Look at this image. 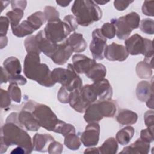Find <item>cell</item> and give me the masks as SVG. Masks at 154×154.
Here are the masks:
<instances>
[{"instance_id": "52a82bcc", "label": "cell", "mask_w": 154, "mask_h": 154, "mask_svg": "<svg viewBox=\"0 0 154 154\" xmlns=\"http://www.w3.org/2000/svg\"><path fill=\"white\" fill-rule=\"evenodd\" d=\"M43 31L46 37L55 43L62 42L72 32L68 25L60 18L48 22Z\"/></svg>"}, {"instance_id": "f907efd6", "label": "cell", "mask_w": 154, "mask_h": 154, "mask_svg": "<svg viewBox=\"0 0 154 154\" xmlns=\"http://www.w3.org/2000/svg\"><path fill=\"white\" fill-rule=\"evenodd\" d=\"M133 2V1L116 0L114 1V6L118 11H123Z\"/></svg>"}, {"instance_id": "836d02e7", "label": "cell", "mask_w": 154, "mask_h": 154, "mask_svg": "<svg viewBox=\"0 0 154 154\" xmlns=\"http://www.w3.org/2000/svg\"><path fill=\"white\" fill-rule=\"evenodd\" d=\"M54 132L60 134L63 136L65 137L69 134L76 133V129L70 123H67L65 122L60 120Z\"/></svg>"}, {"instance_id": "484cf974", "label": "cell", "mask_w": 154, "mask_h": 154, "mask_svg": "<svg viewBox=\"0 0 154 154\" xmlns=\"http://www.w3.org/2000/svg\"><path fill=\"white\" fill-rule=\"evenodd\" d=\"M106 75V69L105 66L100 63H96L85 75L89 79L93 81H96L105 78Z\"/></svg>"}, {"instance_id": "2e32d148", "label": "cell", "mask_w": 154, "mask_h": 154, "mask_svg": "<svg viewBox=\"0 0 154 154\" xmlns=\"http://www.w3.org/2000/svg\"><path fill=\"white\" fill-rule=\"evenodd\" d=\"M18 119L23 127L29 131H37L41 127L30 110L22 108L19 113Z\"/></svg>"}, {"instance_id": "c3c4849f", "label": "cell", "mask_w": 154, "mask_h": 154, "mask_svg": "<svg viewBox=\"0 0 154 154\" xmlns=\"http://www.w3.org/2000/svg\"><path fill=\"white\" fill-rule=\"evenodd\" d=\"M145 125L147 128H153L154 125V113L153 109L146 111L144 114Z\"/></svg>"}, {"instance_id": "277c9868", "label": "cell", "mask_w": 154, "mask_h": 154, "mask_svg": "<svg viewBox=\"0 0 154 154\" xmlns=\"http://www.w3.org/2000/svg\"><path fill=\"white\" fill-rule=\"evenodd\" d=\"M23 108L30 110L40 126L49 131L54 132L60 121L53 111L45 104L30 100L25 104Z\"/></svg>"}, {"instance_id": "8992f818", "label": "cell", "mask_w": 154, "mask_h": 154, "mask_svg": "<svg viewBox=\"0 0 154 154\" xmlns=\"http://www.w3.org/2000/svg\"><path fill=\"white\" fill-rule=\"evenodd\" d=\"M125 44L129 54L132 55L142 54L145 57L153 56L152 40L143 38L138 34H135L126 39Z\"/></svg>"}, {"instance_id": "83f0119b", "label": "cell", "mask_w": 154, "mask_h": 154, "mask_svg": "<svg viewBox=\"0 0 154 154\" xmlns=\"http://www.w3.org/2000/svg\"><path fill=\"white\" fill-rule=\"evenodd\" d=\"M11 30L13 35L17 37H23L31 35L35 31L27 20L22 21L16 27L12 28Z\"/></svg>"}, {"instance_id": "30bf717a", "label": "cell", "mask_w": 154, "mask_h": 154, "mask_svg": "<svg viewBox=\"0 0 154 154\" xmlns=\"http://www.w3.org/2000/svg\"><path fill=\"white\" fill-rule=\"evenodd\" d=\"M103 55L111 61H123L128 57L129 54L123 45L113 42L106 46Z\"/></svg>"}, {"instance_id": "60d3db41", "label": "cell", "mask_w": 154, "mask_h": 154, "mask_svg": "<svg viewBox=\"0 0 154 154\" xmlns=\"http://www.w3.org/2000/svg\"><path fill=\"white\" fill-rule=\"evenodd\" d=\"M140 138L147 143L153 141V128H147L143 129L140 133Z\"/></svg>"}, {"instance_id": "8d00e7d4", "label": "cell", "mask_w": 154, "mask_h": 154, "mask_svg": "<svg viewBox=\"0 0 154 154\" xmlns=\"http://www.w3.org/2000/svg\"><path fill=\"white\" fill-rule=\"evenodd\" d=\"M124 18L126 23L132 29H137L139 27L140 22V15L134 11L131 12L126 15L124 16Z\"/></svg>"}, {"instance_id": "74e56055", "label": "cell", "mask_w": 154, "mask_h": 154, "mask_svg": "<svg viewBox=\"0 0 154 154\" xmlns=\"http://www.w3.org/2000/svg\"><path fill=\"white\" fill-rule=\"evenodd\" d=\"M102 34L106 38L111 39L113 38L116 34V29L114 25L112 23L106 22L103 23L100 29Z\"/></svg>"}, {"instance_id": "f5cc1de1", "label": "cell", "mask_w": 154, "mask_h": 154, "mask_svg": "<svg viewBox=\"0 0 154 154\" xmlns=\"http://www.w3.org/2000/svg\"><path fill=\"white\" fill-rule=\"evenodd\" d=\"M1 84L7 83L8 82V73L2 67H1Z\"/></svg>"}, {"instance_id": "603a6c76", "label": "cell", "mask_w": 154, "mask_h": 154, "mask_svg": "<svg viewBox=\"0 0 154 154\" xmlns=\"http://www.w3.org/2000/svg\"><path fill=\"white\" fill-rule=\"evenodd\" d=\"M3 66L9 75H20L22 67L19 59L15 57H10L3 62Z\"/></svg>"}, {"instance_id": "91938a15", "label": "cell", "mask_w": 154, "mask_h": 154, "mask_svg": "<svg viewBox=\"0 0 154 154\" xmlns=\"http://www.w3.org/2000/svg\"><path fill=\"white\" fill-rule=\"evenodd\" d=\"M9 3H11V1H1V11L2 12L3 11V10L6 8L7 7V5H8Z\"/></svg>"}, {"instance_id": "b9f144b4", "label": "cell", "mask_w": 154, "mask_h": 154, "mask_svg": "<svg viewBox=\"0 0 154 154\" xmlns=\"http://www.w3.org/2000/svg\"><path fill=\"white\" fill-rule=\"evenodd\" d=\"M63 150V146L55 140L52 141L48 147V152L50 154H60L62 153Z\"/></svg>"}, {"instance_id": "e575fe53", "label": "cell", "mask_w": 154, "mask_h": 154, "mask_svg": "<svg viewBox=\"0 0 154 154\" xmlns=\"http://www.w3.org/2000/svg\"><path fill=\"white\" fill-rule=\"evenodd\" d=\"M24 46L27 53H41L37 46L35 35L28 36L24 41Z\"/></svg>"}, {"instance_id": "9f6ffc18", "label": "cell", "mask_w": 154, "mask_h": 154, "mask_svg": "<svg viewBox=\"0 0 154 154\" xmlns=\"http://www.w3.org/2000/svg\"><path fill=\"white\" fill-rule=\"evenodd\" d=\"M84 153H99L98 147H90L85 149Z\"/></svg>"}, {"instance_id": "ee69618b", "label": "cell", "mask_w": 154, "mask_h": 154, "mask_svg": "<svg viewBox=\"0 0 154 154\" xmlns=\"http://www.w3.org/2000/svg\"><path fill=\"white\" fill-rule=\"evenodd\" d=\"M153 1H145L142 5V12L146 16H152L153 14Z\"/></svg>"}, {"instance_id": "1f68e13d", "label": "cell", "mask_w": 154, "mask_h": 154, "mask_svg": "<svg viewBox=\"0 0 154 154\" xmlns=\"http://www.w3.org/2000/svg\"><path fill=\"white\" fill-rule=\"evenodd\" d=\"M24 14V10L20 8H14L6 13V16L9 19L11 28H14L19 25V22Z\"/></svg>"}, {"instance_id": "ba28073f", "label": "cell", "mask_w": 154, "mask_h": 154, "mask_svg": "<svg viewBox=\"0 0 154 154\" xmlns=\"http://www.w3.org/2000/svg\"><path fill=\"white\" fill-rule=\"evenodd\" d=\"M106 38L102 34L100 29H95L92 32V40L90 44V51L95 60L104 58V51L106 47Z\"/></svg>"}, {"instance_id": "db71d44e", "label": "cell", "mask_w": 154, "mask_h": 154, "mask_svg": "<svg viewBox=\"0 0 154 154\" xmlns=\"http://www.w3.org/2000/svg\"><path fill=\"white\" fill-rule=\"evenodd\" d=\"M0 43H1V49H3L7 45L8 38L7 36L0 37Z\"/></svg>"}, {"instance_id": "6f0895ef", "label": "cell", "mask_w": 154, "mask_h": 154, "mask_svg": "<svg viewBox=\"0 0 154 154\" xmlns=\"http://www.w3.org/2000/svg\"><path fill=\"white\" fill-rule=\"evenodd\" d=\"M71 2V1H56V3L63 7H67L69 5V4Z\"/></svg>"}, {"instance_id": "f6af8a7d", "label": "cell", "mask_w": 154, "mask_h": 154, "mask_svg": "<svg viewBox=\"0 0 154 154\" xmlns=\"http://www.w3.org/2000/svg\"><path fill=\"white\" fill-rule=\"evenodd\" d=\"M69 94L70 92H69L64 87L61 86L57 94L58 100L63 103H69Z\"/></svg>"}, {"instance_id": "7c38bea8", "label": "cell", "mask_w": 154, "mask_h": 154, "mask_svg": "<svg viewBox=\"0 0 154 154\" xmlns=\"http://www.w3.org/2000/svg\"><path fill=\"white\" fill-rule=\"evenodd\" d=\"M96 111L101 119L104 117H113L117 111V103L111 99L97 100L94 102Z\"/></svg>"}, {"instance_id": "cb8c5ba5", "label": "cell", "mask_w": 154, "mask_h": 154, "mask_svg": "<svg viewBox=\"0 0 154 154\" xmlns=\"http://www.w3.org/2000/svg\"><path fill=\"white\" fill-rule=\"evenodd\" d=\"M116 120L120 125H131L137 122L138 115L131 110L123 109L119 111L116 117Z\"/></svg>"}, {"instance_id": "d4e9b609", "label": "cell", "mask_w": 154, "mask_h": 154, "mask_svg": "<svg viewBox=\"0 0 154 154\" xmlns=\"http://www.w3.org/2000/svg\"><path fill=\"white\" fill-rule=\"evenodd\" d=\"M80 94L82 100L87 106L96 102L98 99L92 84L82 86L80 90Z\"/></svg>"}, {"instance_id": "9c48e42d", "label": "cell", "mask_w": 154, "mask_h": 154, "mask_svg": "<svg viewBox=\"0 0 154 154\" xmlns=\"http://www.w3.org/2000/svg\"><path fill=\"white\" fill-rule=\"evenodd\" d=\"M100 126L97 122L88 123L81 135V141L85 147H93L98 144Z\"/></svg>"}, {"instance_id": "7a4b0ae2", "label": "cell", "mask_w": 154, "mask_h": 154, "mask_svg": "<svg viewBox=\"0 0 154 154\" xmlns=\"http://www.w3.org/2000/svg\"><path fill=\"white\" fill-rule=\"evenodd\" d=\"M51 72L46 64L40 63V54L27 53L23 62V73L26 78L42 86L51 87L55 84Z\"/></svg>"}, {"instance_id": "3957f363", "label": "cell", "mask_w": 154, "mask_h": 154, "mask_svg": "<svg viewBox=\"0 0 154 154\" xmlns=\"http://www.w3.org/2000/svg\"><path fill=\"white\" fill-rule=\"evenodd\" d=\"M71 11L74 14L78 25L88 26L99 21L102 16V11L94 1L76 0Z\"/></svg>"}, {"instance_id": "f546056e", "label": "cell", "mask_w": 154, "mask_h": 154, "mask_svg": "<svg viewBox=\"0 0 154 154\" xmlns=\"http://www.w3.org/2000/svg\"><path fill=\"white\" fill-rule=\"evenodd\" d=\"M152 67L147 63L142 61L137 63L135 71L137 76L141 79H149L153 74Z\"/></svg>"}, {"instance_id": "9a60e30c", "label": "cell", "mask_w": 154, "mask_h": 154, "mask_svg": "<svg viewBox=\"0 0 154 154\" xmlns=\"http://www.w3.org/2000/svg\"><path fill=\"white\" fill-rule=\"evenodd\" d=\"M71 48L66 42L58 44L57 48L51 59L57 65H63L69 60L73 53Z\"/></svg>"}, {"instance_id": "7402d4cb", "label": "cell", "mask_w": 154, "mask_h": 154, "mask_svg": "<svg viewBox=\"0 0 154 154\" xmlns=\"http://www.w3.org/2000/svg\"><path fill=\"white\" fill-rule=\"evenodd\" d=\"M80 90L81 89L76 90L70 93L69 103L70 106L76 112L79 113H84L87 106L82 99L80 94Z\"/></svg>"}, {"instance_id": "ac0fdd59", "label": "cell", "mask_w": 154, "mask_h": 154, "mask_svg": "<svg viewBox=\"0 0 154 154\" xmlns=\"http://www.w3.org/2000/svg\"><path fill=\"white\" fill-rule=\"evenodd\" d=\"M150 147L149 143H147L140 138L131 145L124 147L120 153L147 154L149 152Z\"/></svg>"}, {"instance_id": "d6986e66", "label": "cell", "mask_w": 154, "mask_h": 154, "mask_svg": "<svg viewBox=\"0 0 154 154\" xmlns=\"http://www.w3.org/2000/svg\"><path fill=\"white\" fill-rule=\"evenodd\" d=\"M65 42L71 48L73 52L76 53L84 52L87 46L82 34L78 32H73L72 34L67 38Z\"/></svg>"}, {"instance_id": "ab89813d", "label": "cell", "mask_w": 154, "mask_h": 154, "mask_svg": "<svg viewBox=\"0 0 154 154\" xmlns=\"http://www.w3.org/2000/svg\"><path fill=\"white\" fill-rule=\"evenodd\" d=\"M44 14L48 22L60 18V13L54 7L47 5L44 8Z\"/></svg>"}, {"instance_id": "5bb4252c", "label": "cell", "mask_w": 154, "mask_h": 154, "mask_svg": "<svg viewBox=\"0 0 154 154\" xmlns=\"http://www.w3.org/2000/svg\"><path fill=\"white\" fill-rule=\"evenodd\" d=\"M92 85L97 94L98 100L111 99L112 96V88L109 81L105 78L94 81Z\"/></svg>"}, {"instance_id": "4316f807", "label": "cell", "mask_w": 154, "mask_h": 154, "mask_svg": "<svg viewBox=\"0 0 154 154\" xmlns=\"http://www.w3.org/2000/svg\"><path fill=\"white\" fill-rule=\"evenodd\" d=\"M135 133L134 128L131 126H127L119 130L116 135V139L121 145L128 144Z\"/></svg>"}, {"instance_id": "8fae6325", "label": "cell", "mask_w": 154, "mask_h": 154, "mask_svg": "<svg viewBox=\"0 0 154 154\" xmlns=\"http://www.w3.org/2000/svg\"><path fill=\"white\" fill-rule=\"evenodd\" d=\"M35 39L40 52L51 58L57 48L58 43H55L49 40L46 37L43 30L38 31L35 35Z\"/></svg>"}, {"instance_id": "ffe728a7", "label": "cell", "mask_w": 154, "mask_h": 154, "mask_svg": "<svg viewBox=\"0 0 154 154\" xmlns=\"http://www.w3.org/2000/svg\"><path fill=\"white\" fill-rule=\"evenodd\" d=\"M111 23H113L116 27V35L119 39L125 40L128 38L132 30L125 21L124 16L118 19H112Z\"/></svg>"}, {"instance_id": "7dc6e473", "label": "cell", "mask_w": 154, "mask_h": 154, "mask_svg": "<svg viewBox=\"0 0 154 154\" xmlns=\"http://www.w3.org/2000/svg\"><path fill=\"white\" fill-rule=\"evenodd\" d=\"M8 82L10 83H16L18 85H25L27 81L26 79L21 75H8Z\"/></svg>"}, {"instance_id": "816d5d0a", "label": "cell", "mask_w": 154, "mask_h": 154, "mask_svg": "<svg viewBox=\"0 0 154 154\" xmlns=\"http://www.w3.org/2000/svg\"><path fill=\"white\" fill-rule=\"evenodd\" d=\"M11 5L12 9L20 8L23 10H25L27 5V1H11Z\"/></svg>"}, {"instance_id": "f35d334b", "label": "cell", "mask_w": 154, "mask_h": 154, "mask_svg": "<svg viewBox=\"0 0 154 154\" xmlns=\"http://www.w3.org/2000/svg\"><path fill=\"white\" fill-rule=\"evenodd\" d=\"M140 30L147 34L152 35L154 33V21L152 19L146 18L143 19L140 24Z\"/></svg>"}, {"instance_id": "94428289", "label": "cell", "mask_w": 154, "mask_h": 154, "mask_svg": "<svg viewBox=\"0 0 154 154\" xmlns=\"http://www.w3.org/2000/svg\"><path fill=\"white\" fill-rule=\"evenodd\" d=\"M94 2L97 4H99V5H104L108 2H109V1H104V0H96V1H94Z\"/></svg>"}, {"instance_id": "5b68a950", "label": "cell", "mask_w": 154, "mask_h": 154, "mask_svg": "<svg viewBox=\"0 0 154 154\" xmlns=\"http://www.w3.org/2000/svg\"><path fill=\"white\" fill-rule=\"evenodd\" d=\"M54 81L60 83L69 92L79 90L82 87V81L72 64H68L67 69L55 68L51 72Z\"/></svg>"}, {"instance_id": "d6a6232c", "label": "cell", "mask_w": 154, "mask_h": 154, "mask_svg": "<svg viewBox=\"0 0 154 154\" xmlns=\"http://www.w3.org/2000/svg\"><path fill=\"white\" fill-rule=\"evenodd\" d=\"M64 144L71 150H78L81 146V140L75 133L69 134L64 137Z\"/></svg>"}, {"instance_id": "7bdbcfd3", "label": "cell", "mask_w": 154, "mask_h": 154, "mask_svg": "<svg viewBox=\"0 0 154 154\" xmlns=\"http://www.w3.org/2000/svg\"><path fill=\"white\" fill-rule=\"evenodd\" d=\"M1 108H7L11 104V97L8 92L5 90L1 89Z\"/></svg>"}, {"instance_id": "d590c367", "label": "cell", "mask_w": 154, "mask_h": 154, "mask_svg": "<svg viewBox=\"0 0 154 154\" xmlns=\"http://www.w3.org/2000/svg\"><path fill=\"white\" fill-rule=\"evenodd\" d=\"M8 92L11 100L16 103H20L22 98V93L20 88L16 83H10L8 87Z\"/></svg>"}, {"instance_id": "4fadbf2b", "label": "cell", "mask_w": 154, "mask_h": 154, "mask_svg": "<svg viewBox=\"0 0 154 154\" xmlns=\"http://www.w3.org/2000/svg\"><path fill=\"white\" fill-rule=\"evenodd\" d=\"M72 65L78 73H86L96 63L94 59L83 54H75L72 57Z\"/></svg>"}, {"instance_id": "6da1fadb", "label": "cell", "mask_w": 154, "mask_h": 154, "mask_svg": "<svg viewBox=\"0 0 154 154\" xmlns=\"http://www.w3.org/2000/svg\"><path fill=\"white\" fill-rule=\"evenodd\" d=\"M19 113L11 112L1 129V153H5L10 146L22 147L26 153L33 150L32 140L18 119Z\"/></svg>"}, {"instance_id": "e0dca14e", "label": "cell", "mask_w": 154, "mask_h": 154, "mask_svg": "<svg viewBox=\"0 0 154 154\" xmlns=\"http://www.w3.org/2000/svg\"><path fill=\"white\" fill-rule=\"evenodd\" d=\"M54 140L50 134L36 133L32 138L33 150L40 152H48L49 144Z\"/></svg>"}, {"instance_id": "11a10c76", "label": "cell", "mask_w": 154, "mask_h": 154, "mask_svg": "<svg viewBox=\"0 0 154 154\" xmlns=\"http://www.w3.org/2000/svg\"><path fill=\"white\" fill-rule=\"evenodd\" d=\"M146 105L148 108L152 109H153V94L146 101Z\"/></svg>"}, {"instance_id": "4dcf8cb0", "label": "cell", "mask_w": 154, "mask_h": 154, "mask_svg": "<svg viewBox=\"0 0 154 154\" xmlns=\"http://www.w3.org/2000/svg\"><path fill=\"white\" fill-rule=\"evenodd\" d=\"M26 20L31 24L35 31L39 29L46 21L44 13L38 11H36L29 16Z\"/></svg>"}, {"instance_id": "680465c9", "label": "cell", "mask_w": 154, "mask_h": 154, "mask_svg": "<svg viewBox=\"0 0 154 154\" xmlns=\"http://www.w3.org/2000/svg\"><path fill=\"white\" fill-rule=\"evenodd\" d=\"M11 153H26L25 150L22 147L19 146H18L16 149H14V150L11 151Z\"/></svg>"}, {"instance_id": "f1b7e54d", "label": "cell", "mask_w": 154, "mask_h": 154, "mask_svg": "<svg viewBox=\"0 0 154 154\" xmlns=\"http://www.w3.org/2000/svg\"><path fill=\"white\" fill-rule=\"evenodd\" d=\"M118 143L114 137L108 138L105 141L101 146L98 147L99 153L100 154H114L118 150Z\"/></svg>"}, {"instance_id": "681fc988", "label": "cell", "mask_w": 154, "mask_h": 154, "mask_svg": "<svg viewBox=\"0 0 154 154\" xmlns=\"http://www.w3.org/2000/svg\"><path fill=\"white\" fill-rule=\"evenodd\" d=\"M64 21L70 28L72 31H75L78 26V23L74 16L67 15L64 17Z\"/></svg>"}, {"instance_id": "bcb514c9", "label": "cell", "mask_w": 154, "mask_h": 154, "mask_svg": "<svg viewBox=\"0 0 154 154\" xmlns=\"http://www.w3.org/2000/svg\"><path fill=\"white\" fill-rule=\"evenodd\" d=\"M9 19L7 17L1 16L0 17V23H1V28H0V37L6 36L7 32L8 31V26H9Z\"/></svg>"}, {"instance_id": "44dd1931", "label": "cell", "mask_w": 154, "mask_h": 154, "mask_svg": "<svg viewBox=\"0 0 154 154\" xmlns=\"http://www.w3.org/2000/svg\"><path fill=\"white\" fill-rule=\"evenodd\" d=\"M153 94V85L146 81H140L136 88V96L141 102H146L147 99Z\"/></svg>"}]
</instances>
